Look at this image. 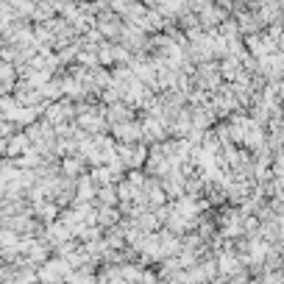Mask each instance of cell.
Wrapping results in <instances>:
<instances>
[{"label": "cell", "mask_w": 284, "mask_h": 284, "mask_svg": "<svg viewBox=\"0 0 284 284\" xmlns=\"http://www.w3.org/2000/svg\"><path fill=\"white\" fill-rule=\"evenodd\" d=\"M70 115H73V106H70V100H59V103H53V106H50V111H47V123L67 120Z\"/></svg>", "instance_id": "1"}, {"label": "cell", "mask_w": 284, "mask_h": 284, "mask_svg": "<svg viewBox=\"0 0 284 284\" xmlns=\"http://www.w3.org/2000/svg\"><path fill=\"white\" fill-rule=\"evenodd\" d=\"M115 131H117V139L128 142V145L139 139V126L137 123H120V126H115Z\"/></svg>", "instance_id": "2"}, {"label": "cell", "mask_w": 284, "mask_h": 284, "mask_svg": "<svg viewBox=\"0 0 284 284\" xmlns=\"http://www.w3.org/2000/svg\"><path fill=\"white\" fill-rule=\"evenodd\" d=\"M217 270L226 276H232L240 270V257H234V253H220V259H217Z\"/></svg>", "instance_id": "3"}, {"label": "cell", "mask_w": 284, "mask_h": 284, "mask_svg": "<svg viewBox=\"0 0 284 284\" xmlns=\"http://www.w3.org/2000/svg\"><path fill=\"white\" fill-rule=\"evenodd\" d=\"M98 198H100V204L111 206V204H115V187H106V189H98Z\"/></svg>", "instance_id": "6"}, {"label": "cell", "mask_w": 284, "mask_h": 284, "mask_svg": "<svg viewBox=\"0 0 284 284\" xmlns=\"http://www.w3.org/2000/svg\"><path fill=\"white\" fill-rule=\"evenodd\" d=\"M115 220H117V212L115 209H100L98 212V223L103 229H111V226H115Z\"/></svg>", "instance_id": "4"}, {"label": "cell", "mask_w": 284, "mask_h": 284, "mask_svg": "<svg viewBox=\"0 0 284 284\" xmlns=\"http://www.w3.org/2000/svg\"><path fill=\"white\" fill-rule=\"evenodd\" d=\"M25 145H28L25 134H20V137H11V139H9V145H6V151H9L11 156H14V153H20V151H22V148H25Z\"/></svg>", "instance_id": "5"}]
</instances>
